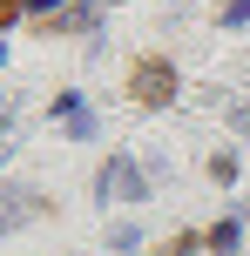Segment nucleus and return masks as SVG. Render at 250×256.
Instances as JSON below:
<instances>
[{"instance_id": "2", "label": "nucleus", "mask_w": 250, "mask_h": 256, "mask_svg": "<svg viewBox=\"0 0 250 256\" xmlns=\"http://www.w3.org/2000/svg\"><path fill=\"white\" fill-rule=\"evenodd\" d=\"M7 14H14V0H0V20H7Z\"/></svg>"}, {"instance_id": "1", "label": "nucleus", "mask_w": 250, "mask_h": 256, "mask_svg": "<svg viewBox=\"0 0 250 256\" xmlns=\"http://www.w3.org/2000/svg\"><path fill=\"white\" fill-rule=\"evenodd\" d=\"M129 88H135V102H149V108H156V102H169V88H176V81H169V68H162V61H142Z\"/></svg>"}]
</instances>
